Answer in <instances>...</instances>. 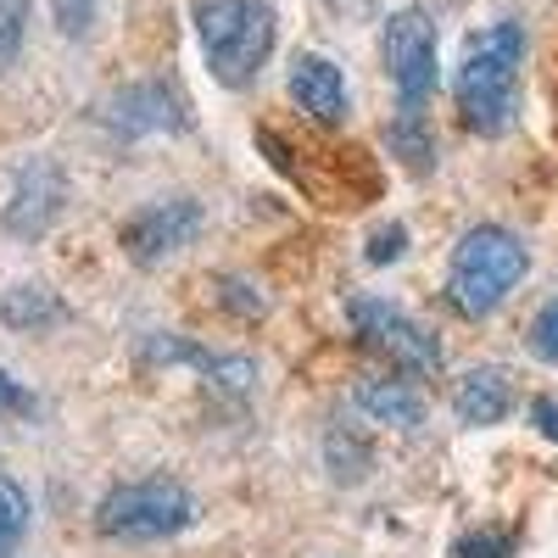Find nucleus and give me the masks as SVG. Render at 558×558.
I'll use <instances>...</instances> for the list:
<instances>
[{"label":"nucleus","mask_w":558,"mask_h":558,"mask_svg":"<svg viewBox=\"0 0 558 558\" xmlns=\"http://www.w3.org/2000/svg\"><path fill=\"white\" fill-rule=\"evenodd\" d=\"M520 62H525V28L520 23H492L486 34L470 39V51L458 62L452 96L458 118L475 134H502L520 112Z\"/></svg>","instance_id":"f257e3e1"},{"label":"nucleus","mask_w":558,"mask_h":558,"mask_svg":"<svg viewBox=\"0 0 558 558\" xmlns=\"http://www.w3.org/2000/svg\"><path fill=\"white\" fill-rule=\"evenodd\" d=\"M531 257L520 246L514 229L502 223H475L470 235L458 241L452 252V268H447V302L463 313V318H492L508 296H514V286L525 279Z\"/></svg>","instance_id":"f03ea898"},{"label":"nucleus","mask_w":558,"mask_h":558,"mask_svg":"<svg viewBox=\"0 0 558 558\" xmlns=\"http://www.w3.org/2000/svg\"><path fill=\"white\" fill-rule=\"evenodd\" d=\"M196 34L207 68L223 89L257 84L263 62L274 57V12L268 0H202L196 7Z\"/></svg>","instance_id":"7ed1b4c3"},{"label":"nucleus","mask_w":558,"mask_h":558,"mask_svg":"<svg viewBox=\"0 0 558 558\" xmlns=\"http://www.w3.org/2000/svg\"><path fill=\"white\" fill-rule=\"evenodd\" d=\"M191 525H196V497L184 492V481H168V475L123 481L96 508V531L107 542H168Z\"/></svg>","instance_id":"20e7f679"},{"label":"nucleus","mask_w":558,"mask_h":558,"mask_svg":"<svg viewBox=\"0 0 558 558\" xmlns=\"http://www.w3.org/2000/svg\"><path fill=\"white\" fill-rule=\"evenodd\" d=\"M347 318H352L357 341L368 352L391 357V368H402V375H441V363H447L441 341L418 318H408L397 302H386V296H352Z\"/></svg>","instance_id":"39448f33"},{"label":"nucleus","mask_w":558,"mask_h":558,"mask_svg":"<svg viewBox=\"0 0 558 558\" xmlns=\"http://www.w3.org/2000/svg\"><path fill=\"white\" fill-rule=\"evenodd\" d=\"M441 57V39H436V23L425 7H402L391 12L386 23V68H391V84H397V101L408 112H425V101L436 96V62Z\"/></svg>","instance_id":"423d86ee"},{"label":"nucleus","mask_w":558,"mask_h":558,"mask_svg":"<svg viewBox=\"0 0 558 558\" xmlns=\"http://www.w3.org/2000/svg\"><path fill=\"white\" fill-rule=\"evenodd\" d=\"M196 235H202V202H191V196H168V202L140 207V213L118 229V246L129 252V263L157 268V263L179 257L184 246H196Z\"/></svg>","instance_id":"0eeeda50"},{"label":"nucleus","mask_w":558,"mask_h":558,"mask_svg":"<svg viewBox=\"0 0 558 558\" xmlns=\"http://www.w3.org/2000/svg\"><path fill=\"white\" fill-rule=\"evenodd\" d=\"M112 123V134L140 140V134H179L191 129V101L179 96L168 78H146V84H123L101 112Z\"/></svg>","instance_id":"6e6552de"},{"label":"nucleus","mask_w":558,"mask_h":558,"mask_svg":"<svg viewBox=\"0 0 558 558\" xmlns=\"http://www.w3.org/2000/svg\"><path fill=\"white\" fill-rule=\"evenodd\" d=\"M62 202H68V179H62V168L39 157V162L23 168L17 191H12V202H7V229H12L17 241H39L45 229L57 223Z\"/></svg>","instance_id":"1a4fd4ad"},{"label":"nucleus","mask_w":558,"mask_h":558,"mask_svg":"<svg viewBox=\"0 0 558 558\" xmlns=\"http://www.w3.org/2000/svg\"><path fill=\"white\" fill-rule=\"evenodd\" d=\"M291 101L302 107V118H313L318 129H341L352 101H347V78L330 57L318 51H296L291 57Z\"/></svg>","instance_id":"9d476101"},{"label":"nucleus","mask_w":558,"mask_h":558,"mask_svg":"<svg viewBox=\"0 0 558 558\" xmlns=\"http://www.w3.org/2000/svg\"><path fill=\"white\" fill-rule=\"evenodd\" d=\"M508 408H514V380H508V368H492V363L470 368L452 391V413L463 425H502Z\"/></svg>","instance_id":"9b49d317"},{"label":"nucleus","mask_w":558,"mask_h":558,"mask_svg":"<svg viewBox=\"0 0 558 558\" xmlns=\"http://www.w3.org/2000/svg\"><path fill=\"white\" fill-rule=\"evenodd\" d=\"M146 357H157V363H196L207 380H218L223 391H246L252 380H257V363L252 357H213V352H202V347H191V341H162V336H151L146 341Z\"/></svg>","instance_id":"f8f14e48"},{"label":"nucleus","mask_w":558,"mask_h":558,"mask_svg":"<svg viewBox=\"0 0 558 558\" xmlns=\"http://www.w3.org/2000/svg\"><path fill=\"white\" fill-rule=\"evenodd\" d=\"M357 408L375 418V425H391V430H418L425 425V397H418L408 380H363L357 386Z\"/></svg>","instance_id":"ddd939ff"},{"label":"nucleus","mask_w":558,"mask_h":558,"mask_svg":"<svg viewBox=\"0 0 558 558\" xmlns=\"http://www.w3.org/2000/svg\"><path fill=\"white\" fill-rule=\"evenodd\" d=\"M386 146H391V157H402L413 173H430L436 168V134H430V123H425V112H397L391 123H386Z\"/></svg>","instance_id":"4468645a"},{"label":"nucleus","mask_w":558,"mask_h":558,"mask_svg":"<svg viewBox=\"0 0 558 558\" xmlns=\"http://www.w3.org/2000/svg\"><path fill=\"white\" fill-rule=\"evenodd\" d=\"M0 318H7L12 330H51V324L68 318V307L45 286H17V291H7V302H0Z\"/></svg>","instance_id":"2eb2a0df"},{"label":"nucleus","mask_w":558,"mask_h":558,"mask_svg":"<svg viewBox=\"0 0 558 558\" xmlns=\"http://www.w3.org/2000/svg\"><path fill=\"white\" fill-rule=\"evenodd\" d=\"M28 525H34V502H28V492H23L7 470H0V558H12V553L23 547Z\"/></svg>","instance_id":"dca6fc26"},{"label":"nucleus","mask_w":558,"mask_h":558,"mask_svg":"<svg viewBox=\"0 0 558 558\" xmlns=\"http://www.w3.org/2000/svg\"><path fill=\"white\" fill-rule=\"evenodd\" d=\"M324 463H330V475L341 486H357L368 475V463H375V452L363 447L357 430H330V441H324Z\"/></svg>","instance_id":"f3484780"},{"label":"nucleus","mask_w":558,"mask_h":558,"mask_svg":"<svg viewBox=\"0 0 558 558\" xmlns=\"http://www.w3.org/2000/svg\"><path fill=\"white\" fill-rule=\"evenodd\" d=\"M23 39H28V0H0V78L17 68Z\"/></svg>","instance_id":"a211bd4d"},{"label":"nucleus","mask_w":558,"mask_h":558,"mask_svg":"<svg viewBox=\"0 0 558 558\" xmlns=\"http://www.w3.org/2000/svg\"><path fill=\"white\" fill-rule=\"evenodd\" d=\"M525 347L542 357V363H558V296L531 318V336H525Z\"/></svg>","instance_id":"6ab92c4d"},{"label":"nucleus","mask_w":558,"mask_h":558,"mask_svg":"<svg viewBox=\"0 0 558 558\" xmlns=\"http://www.w3.org/2000/svg\"><path fill=\"white\" fill-rule=\"evenodd\" d=\"M508 553H514V536L502 531H470L452 542V558H508Z\"/></svg>","instance_id":"aec40b11"},{"label":"nucleus","mask_w":558,"mask_h":558,"mask_svg":"<svg viewBox=\"0 0 558 558\" xmlns=\"http://www.w3.org/2000/svg\"><path fill=\"white\" fill-rule=\"evenodd\" d=\"M96 7L101 0H51V17H57V28L68 39H78V34H89V23H96Z\"/></svg>","instance_id":"412c9836"},{"label":"nucleus","mask_w":558,"mask_h":558,"mask_svg":"<svg viewBox=\"0 0 558 558\" xmlns=\"http://www.w3.org/2000/svg\"><path fill=\"white\" fill-rule=\"evenodd\" d=\"M402 252H408V229L402 223H386V229L368 235V263H397Z\"/></svg>","instance_id":"4be33fe9"},{"label":"nucleus","mask_w":558,"mask_h":558,"mask_svg":"<svg viewBox=\"0 0 558 558\" xmlns=\"http://www.w3.org/2000/svg\"><path fill=\"white\" fill-rule=\"evenodd\" d=\"M218 296H223L229 307H241L246 318H257V313H263V296H246L241 279H218Z\"/></svg>","instance_id":"5701e85b"},{"label":"nucleus","mask_w":558,"mask_h":558,"mask_svg":"<svg viewBox=\"0 0 558 558\" xmlns=\"http://www.w3.org/2000/svg\"><path fill=\"white\" fill-rule=\"evenodd\" d=\"M0 413H34V397L7 375V368H0Z\"/></svg>","instance_id":"b1692460"},{"label":"nucleus","mask_w":558,"mask_h":558,"mask_svg":"<svg viewBox=\"0 0 558 558\" xmlns=\"http://www.w3.org/2000/svg\"><path fill=\"white\" fill-rule=\"evenodd\" d=\"M531 418H536V425L558 441V402H547V397H536V408H531Z\"/></svg>","instance_id":"393cba45"}]
</instances>
